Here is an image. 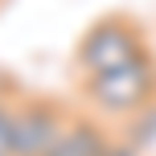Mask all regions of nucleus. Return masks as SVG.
I'll use <instances>...</instances> for the list:
<instances>
[{"label":"nucleus","instance_id":"obj_1","mask_svg":"<svg viewBox=\"0 0 156 156\" xmlns=\"http://www.w3.org/2000/svg\"><path fill=\"white\" fill-rule=\"evenodd\" d=\"M82 94L103 111V115L132 119L136 111H144V107L156 103V62L144 54V58H136V62H127V66L90 74L82 82Z\"/></svg>","mask_w":156,"mask_h":156},{"label":"nucleus","instance_id":"obj_2","mask_svg":"<svg viewBox=\"0 0 156 156\" xmlns=\"http://www.w3.org/2000/svg\"><path fill=\"white\" fill-rule=\"evenodd\" d=\"M144 54H148V41H144V29L136 21L103 16L78 41V70L90 78V74H103V70H115V66H127Z\"/></svg>","mask_w":156,"mask_h":156},{"label":"nucleus","instance_id":"obj_3","mask_svg":"<svg viewBox=\"0 0 156 156\" xmlns=\"http://www.w3.org/2000/svg\"><path fill=\"white\" fill-rule=\"evenodd\" d=\"M70 111L54 99H25L16 103V136H12V156H54L58 140L66 132Z\"/></svg>","mask_w":156,"mask_h":156},{"label":"nucleus","instance_id":"obj_4","mask_svg":"<svg viewBox=\"0 0 156 156\" xmlns=\"http://www.w3.org/2000/svg\"><path fill=\"white\" fill-rule=\"evenodd\" d=\"M107 148H111V136L103 132L99 119H90V115H70V119H66L62 140H58V148H54V156H103Z\"/></svg>","mask_w":156,"mask_h":156},{"label":"nucleus","instance_id":"obj_5","mask_svg":"<svg viewBox=\"0 0 156 156\" xmlns=\"http://www.w3.org/2000/svg\"><path fill=\"white\" fill-rule=\"evenodd\" d=\"M127 144H132V148H148V144H156V103L132 115V127H127Z\"/></svg>","mask_w":156,"mask_h":156},{"label":"nucleus","instance_id":"obj_6","mask_svg":"<svg viewBox=\"0 0 156 156\" xmlns=\"http://www.w3.org/2000/svg\"><path fill=\"white\" fill-rule=\"evenodd\" d=\"M16 136V103H0V156H12Z\"/></svg>","mask_w":156,"mask_h":156},{"label":"nucleus","instance_id":"obj_7","mask_svg":"<svg viewBox=\"0 0 156 156\" xmlns=\"http://www.w3.org/2000/svg\"><path fill=\"white\" fill-rule=\"evenodd\" d=\"M103 156H140V148H132L127 140H111V148L103 152Z\"/></svg>","mask_w":156,"mask_h":156},{"label":"nucleus","instance_id":"obj_8","mask_svg":"<svg viewBox=\"0 0 156 156\" xmlns=\"http://www.w3.org/2000/svg\"><path fill=\"white\" fill-rule=\"evenodd\" d=\"M0 103H12V82H8L4 70H0Z\"/></svg>","mask_w":156,"mask_h":156}]
</instances>
